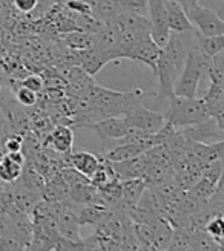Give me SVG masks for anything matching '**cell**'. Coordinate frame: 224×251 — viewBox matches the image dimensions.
<instances>
[{
    "mask_svg": "<svg viewBox=\"0 0 224 251\" xmlns=\"http://www.w3.org/2000/svg\"><path fill=\"white\" fill-rule=\"evenodd\" d=\"M210 60L212 58L207 57L201 49L198 48V45L195 43L192 37L183 69L178 75V81L175 83V87H173V95L188 97V98L196 97L198 84H200V81L206 75L209 65H210Z\"/></svg>",
    "mask_w": 224,
    "mask_h": 251,
    "instance_id": "cell-1",
    "label": "cell"
},
{
    "mask_svg": "<svg viewBox=\"0 0 224 251\" xmlns=\"http://www.w3.org/2000/svg\"><path fill=\"white\" fill-rule=\"evenodd\" d=\"M169 100V107L165 112V121L173 129L181 130L186 127L201 124L210 117L203 103V98H188L180 95H172Z\"/></svg>",
    "mask_w": 224,
    "mask_h": 251,
    "instance_id": "cell-2",
    "label": "cell"
},
{
    "mask_svg": "<svg viewBox=\"0 0 224 251\" xmlns=\"http://www.w3.org/2000/svg\"><path fill=\"white\" fill-rule=\"evenodd\" d=\"M192 26L201 35H223L224 22L214 9L206 8L200 3H195L186 9Z\"/></svg>",
    "mask_w": 224,
    "mask_h": 251,
    "instance_id": "cell-3",
    "label": "cell"
},
{
    "mask_svg": "<svg viewBox=\"0 0 224 251\" xmlns=\"http://www.w3.org/2000/svg\"><path fill=\"white\" fill-rule=\"evenodd\" d=\"M126 123L134 129H139L147 133H155L165 126V115L160 112L147 109L143 103L134 106L123 115Z\"/></svg>",
    "mask_w": 224,
    "mask_h": 251,
    "instance_id": "cell-4",
    "label": "cell"
},
{
    "mask_svg": "<svg viewBox=\"0 0 224 251\" xmlns=\"http://www.w3.org/2000/svg\"><path fill=\"white\" fill-rule=\"evenodd\" d=\"M82 205L74 204L71 201H63L61 202V208L57 215V228L61 239L72 241V242H80V224L77 213Z\"/></svg>",
    "mask_w": 224,
    "mask_h": 251,
    "instance_id": "cell-5",
    "label": "cell"
},
{
    "mask_svg": "<svg viewBox=\"0 0 224 251\" xmlns=\"http://www.w3.org/2000/svg\"><path fill=\"white\" fill-rule=\"evenodd\" d=\"M147 19L151 23V37L160 48H163L170 34L165 0H147Z\"/></svg>",
    "mask_w": 224,
    "mask_h": 251,
    "instance_id": "cell-6",
    "label": "cell"
},
{
    "mask_svg": "<svg viewBox=\"0 0 224 251\" xmlns=\"http://www.w3.org/2000/svg\"><path fill=\"white\" fill-rule=\"evenodd\" d=\"M86 129H91L95 132L103 143V146L108 141H117V140H124L129 132H131V126L126 123L124 117H109L105 120H100L94 124H89Z\"/></svg>",
    "mask_w": 224,
    "mask_h": 251,
    "instance_id": "cell-7",
    "label": "cell"
},
{
    "mask_svg": "<svg viewBox=\"0 0 224 251\" xmlns=\"http://www.w3.org/2000/svg\"><path fill=\"white\" fill-rule=\"evenodd\" d=\"M74 132L68 124H57L48 133L43 141V147L51 149L58 155H68L72 152Z\"/></svg>",
    "mask_w": 224,
    "mask_h": 251,
    "instance_id": "cell-8",
    "label": "cell"
},
{
    "mask_svg": "<svg viewBox=\"0 0 224 251\" xmlns=\"http://www.w3.org/2000/svg\"><path fill=\"white\" fill-rule=\"evenodd\" d=\"M203 103L209 117L217 123L220 129L224 130V84L210 83L206 95L203 97Z\"/></svg>",
    "mask_w": 224,
    "mask_h": 251,
    "instance_id": "cell-9",
    "label": "cell"
},
{
    "mask_svg": "<svg viewBox=\"0 0 224 251\" xmlns=\"http://www.w3.org/2000/svg\"><path fill=\"white\" fill-rule=\"evenodd\" d=\"M100 166V156L86 150H77L68 155H63V167H72L84 176L91 178L92 173Z\"/></svg>",
    "mask_w": 224,
    "mask_h": 251,
    "instance_id": "cell-10",
    "label": "cell"
},
{
    "mask_svg": "<svg viewBox=\"0 0 224 251\" xmlns=\"http://www.w3.org/2000/svg\"><path fill=\"white\" fill-rule=\"evenodd\" d=\"M160 49L161 48L152 40V37L146 35L131 49L128 60L143 63V65L151 68L152 72H155V63H157V58L160 54Z\"/></svg>",
    "mask_w": 224,
    "mask_h": 251,
    "instance_id": "cell-11",
    "label": "cell"
},
{
    "mask_svg": "<svg viewBox=\"0 0 224 251\" xmlns=\"http://www.w3.org/2000/svg\"><path fill=\"white\" fill-rule=\"evenodd\" d=\"M112 169L115 172V176L118 181L124 179H134V178H143V175L149 166V161L144 153L126 159L120 162H111Z\"/></svg>",
    "mask_w": 224,
    "mask_h": 251,
    "instance_id": "cell-12",
    "label": "cell"
},
{
    "mask_svg": "<svg viewBox=\"0 0 224 251\" xmlns=\"http://www.w3.org/2000/svg\"><path fill=\"white\" fill-rule=\"evenodd\" d=\"M165 6L168 12V23L170 32H192L194 26L186 14V9L173 0H165Z\"/></svg>",
    "mask_w": 224,
    "mask_h": 251,
    "instance_id": "cell-13",
    "label": "cell"
},
{
    "mask_svg": "<svg viewBox=\"0 0 224 251\" xmlns=\"http://www.w3.org/2000/svg\"><path fill=\"white\" fill-rule=\"evenodd\" d=\"M8 187H9V202L16 204L27 215H31L32 208L42 199V195L16 184H8Z\"/></svg>",
    "mask_w": 224,
    "mask_h": 251,
    "instance_id": "cell-14",
    "label": "cell"
},
{
    "mask_svg": "<svg viewBox=\"0 0 224 251\" xmlns=\"http://www.w3.org/2000/svg\"><path fill=\"white\" fill-rule=\"evenodd\" d=\"M69 198V185L63 179V176L56 173L53 178L45 181L43 190H42V199L46 202H63Z\"/></svg>",
    "mask_w": 224,
    "mask_h": 251,
    "instance_id": "cell-15",
    "label": "cell"
},
{
    "mask_svg": "<svg viewBox=\"0 0 224 251\" xmlns=\"http://www.w3.org/2000/svg\"><path fill=\"white\" fill-rule=\"evenodd\" d=\"M68 199L71 201V202L79 204V205H89V204L103 205L100 193H98V188L94 187L91 182H88V184H80V185H76V187H71L69 188V198Z\"/></svg>",
    "mask_w": 224,
    "mask_h": 251,
    "instance_id": "cell-16",
    "label": "cell"
},
{
    "mask_svg": "<svg viewBox=\"0 0 224 251\" xmlns=\"http://www.w3.org/2000/svg\"><path fill=\"white\" fill-rule=\"evenodd\" d=\"M77 57H79V63L82 65V69L88 75H91V77H94L98 71L109 63L106 57L95 51L92 46L88 49H83V51H77Z\"/></svg>",
    "mask_w": 224,
    "mask_h": 251,
    "instance_id": "cell-17",
    "label": "cell"
},
{
    "mask_svg": "<svg viewBox=\"0 0 224 251\" xmlns=\"http://www.w3.org/2000/svg\"><path fill=\"white\" fill-rule=\"evenodd\" d=\"M146 152V149L139 143H123L117 147H112L103 153V158L109 162H120L135 158Z\"/></svg>",
    "mask_w": 224,
    "mask_h": 251,
    "instance_id": "cell-18",
    "label": "cell"
},
{
    "mask_svg": "<svg viewBox=\"0 0 224 251\" xmlns=\"http://www.w3.org/2000/svg\"><path fill=\"white\" fill-rule=\"evenodd\" d=\"M192 37L198 48L207 55V57H215L220 52H223L224 49V34L223 35H201L200 32H196L194 29Z\"/></svg>",
    "mask_w": 224,
    "mask_h": 251,
    "instance_id": "cell-19",
    "label": "cell"
},
{
    "mask_svg": "<svg viewBox=\"0 0 224 251\" xmlns=\"http://www.w3.org/2000/svg\"><path fill=\"white\" fill-rule=\"evenodd\" d=\"M108 213H109V208H106L103 205H97V204L82 205L77 213L80 227L82 225H94L95 227V225H98L106 218Z\"/></svg>",
    "mask_w": 224,
    "mask_h": 251,
    "instance_id": "cell-20",
    "label": "cell"
},
{
    "mask_svg": "<svg viewBox=\"0 0 224 251\" xmlns=\"http://www.w3.org/2000/svg\"><path fill=\"white\" fill-rule=\"evenodd\" d=\"M146 184L143 178H134V179H124L121 181V198L126 202L137 205L141 193L144 192Z\"/></svg>",
    "mask_w": 224,
    "mask_h": 251,
    "instance_id": "cell-21",
    "label": "cell"
},
{
    "mask_svg": "<svg viewBox=\"0 0 224 251\" xmlns=\"http://www.w3.org/2000/svg\"><path fill=\"white\" fill-rule=\"evenodd\" d=\"M23 166L16 162L12 158H9L6 153L0 159V182L3 184H12L16 182L20 176Z\"/></svg>",
    "mask_w": 224,
    "mask_h": 251,
    "instance_id": "cell-22",
    "label": "cell"
},
{
    "mask_svg": "<svg viewBox=\"0 0 224 251\" xmlns=\"http://www.w3.org/2000/svg\"><path fill=\"white\" fill-rule=\"evenodd\" d=\"M98 193H100L103 205L106 208H112L121 199V181H109L108 184L98 187Z\"/></svg>",
    "mask_w": 224,
    "mask_h": 251,
    "instance_id": "cell-23",
    "label": "cell"
},
{
    "mask_svg": "<svg viewBox=\"0 0 224 251\" xmlns=\"http://www.w3.org/2000/svg\"><path fill=\"white\" fill-rule=\"evenodd\" d=\"M194 251H220L223 250V245L218 244L214 237H210L204 230L192 233L191 247Z\"/></svg>",
    "mask_w": 224,
    "mask_h": 251,
    "instance_id": "cell-24",
    "label": "cell"
},
{
    "mask_svg": "<svg viewBox=\"0 0 224 251\" xmlns=\"http://www.w3.org/2000/svg\"><path fill=\"white\" fill-rule=\"evenodd\" d=\"M215 187H217V184H212V182H209L204 178H200L191 188H188L186 192H188L191 196H194L195 199L201 201L203 204H206L207 201H209V198L214 195Z\"/></svg>",
    "mask_w": 224,
    "mask_h": 251,
    "instance_id": "cell-25",
    "label": "cell"
},
{
    "mask_svg": "<svg viewBox=\"0 0 224 251\" xmlns=\"http://www.w3.org/2000/svg\"><path fill=\"white\" fill-rule=\"evenodd\" d=\"M12 86V97H14L16 101L23 106V107H32L39 101V95H37L34 91L28 89V87H23L16 84V81L11 83Z\"/></svg>",
    "mask_w": 224,
    "mask_h": 251,
    "instance_id": "cell-26",
    "label": "cell"
},
{
    "mask_svg": "<svg viewBox=\"0 0 224 251\" xmlns=\"http://www.w3.org/2000/svg\"><path fill=\"white\" fill-rule=\"evenodd\" d=\"M192 233L186 228H173L168 251H186L191 247Z\"/></svg>",
    "mask_w": 224,
    "mask_h": 251,
    "instance_id": "cell-27",
    "label": "cell"
},
{
    "mask_svg": "<svg viewBox=\"0 0 224 251\" xmlns=\"http://www.w3.org/2000/svg\"><path fill=\"white\" fill-rule=\"evenodd\" d=\"M206 75L209 77L210 83L224 84V57H223V52H220L218 55L212 57Z\"/></svg>",
    "mask_w": 224,
    "mask_h": 251,
    "instance_id": "cell-28",
    "label": "cell"
},
{
    "mask_svg": "<svg viewBox=\"0 0 224 251\" xmlns=\"http://www.w3.org/2000/svg\"><path fill=\"white\" fill-rule=\"evenodd\" d=\"M66 45L72 51H83V49H88L92 46V35L83 31H76L72 34H68Z\"/></svg>",
    "mask_w": 224,
    "mask_h": 251,
    "instance_id": "cell-29",
    "label": "cell"
},
{
    "mask_svg": "<svg viewBox=\"0 0 224 251\" xmlns=\"http://www.w3.org/2000/svg\"><path fill=\"white\" fill-rule=\"evenodd\" d=\"M201 178L207 179L212 184H218L223 179V159H217L206 164L201 169Z\"/></svg>",
    "mask_w": 224,
    "mask_h": 251,
    "instance_id": "cell-30",
    "label": "cell"
},
{
    "mask_svg": "<svg viewBox=\"0 0 224 251\" xmlns=\"http://www.w3.org/2000/svg\"><path fill=\"white\" fill-rule=\"evenodd\" d=\"M204 231L210 236L214 237V239L223 245V234H224V224H223V215H217L210 219L206 227H204Z\"/></svg>",
    "mask_w": 224,
    "mask_h": 251,
    "instance_id": "cell-31",
    "label": "cell"
},
{
    "mask_svg": "<svg viewBox=\"0 0 224 251\" xmlns=\"http://www.w3.org/2000/svg\"><path fill=\"white\" fill-rule=\"evenodd\" d=\"M22 146H23V135L20 133H16V132H11V133H6L3 141H2V147L5 150V153H9V152H20L22 150Z\"/></svg>",
    "mask_w": 224,
    "mask_h": 251,
    "instance_id": "cell-32",
    "label": "cell"
},
{
    "mask_svg": "<svg viewBox=\"0 0 224 251\" xmlns=\"http://www.w3.org/2000/svg\"><path fill=\"white\" fill-rule=\"evenodd\" d=\"M16 84L23 86V87H28V89L34 91L35 94H40L45 89L43 78L39 77V75H27V77L16 80Z\"/></svg>",
    "mask_w": 224,
    "mask_h": 251,
    "instance_id": "cell-33",
    "label": "cell"
},
{
    "mask_svg": "<svg viewBox=\"0 0 224 251\" xmlns=\"http://www.w3.org/2000/svg\"><path fill=\"white\" fill-rule=\"evenodd\" d=\"M25 244L11 234L0 236V251H23Z\"/></svg>",
    "mask_w": 224,
    "mask_h": 251,
    "instance_id": "cell-34",
    "label": "cell"
},
{
    "mask_svg": "<svg viewBox=\"0 0 224 251\" xmlns=\"http://www.w3.org/2000/svg\"><path fill=\"white\" fill-rule=\"evenodd\" d=\"M118 5L121 11H132L144 14L147 9V0H118Z\"/></svg>",
    "mask_w": 224,
    "mask_h": 251,
    "instance_id": "cell-35",
    "label": "cell"
},
{
    "mask_svg": "<svg viewBox=\"0 0 224 251\" xmlns=\"http://www.w3.org/2000/svg\"><path fill=\"white\" fill-rule=\"evenodd\" d=\"M66 8L72 12H77L79 16H89L92 14V5L84 2V0H68Z\"/></svg>",
    "mask_w": 224,
    "mask_h": 251,
    "instance_id": "cell-36",
    "label": "cell"
},
{
    "mask_svg": "<svg viewBox=\"0 0 224 251\" xmlns=\"http://www.w3.org/2000/svg\"><path fill=\"white\" fill-rule=\"evenodd\" d=\"M12 6L22 14H31V12L40 5V0H11Z\"/></svg>",
    "mask_w": 224,
    "mask_h": 251,
    "instance_id": "cell-37",
    "label": "cell"
},
{
    "mask_svg": "<svg viewBox=\"0 0 224 251\" xmlns=\"http://www.w3.org/2000/svg\"><path fill=\"white\" fill-rule=\"evenodd\" d=\"M82 251H105L98 242L97 236L92 234L88 239H82Z\"/></svg>",
    "mask_w": 224,
    "mask_h": 251,
    "instance_id": "cell-38",
    "label": "cell"
},
{
    "mask_svg": "<svg viewBox=\"0 0 224 251\" xmlns=\"http://www.w3.org/2000/svg\"><path fill=\"white\" fill-rule=\"evenodd\" d=\"M8 133V129H6V121H5V117L2 114V109H0V147H2V141L5 135Z\"/></svg>",
    "mask_w": 224,
    "mask_h": 251,
    "instance_id": "cell-39",
    "label": "cell"
},
{
    "mask_svg": "<svg viewBox=\"0 0 224 251\" xmlns=\"http://www.w3.org/2000/svg\"><path fill=\"white\" fill-rule=\"evenodd\" d=\"M23 251H48V250H45V248H40V247H37V245H34V244H27L25 245V250Z\"/></svg>",
    "mask_w": 224,
    "mask_h": 251,
    "instance_id": "cell-40",
    "label": "cell"
},
{
    "mask_svg": "<svg viewBox=\"0 0 224 251\" xmlns=\"http://www.w3.org/2000/svg\"><path fill=\"white\" fill-rule=\"evenodd\" d=\"M173 2L180 3L184 9H188V5H189V0H173Z\"/></svg>",
    "mask_w": 224,
    "mask_h": 251,
    "instance_id": "cell-41",
    "label": "cell"
},
{
    "mask_svg": "<svg viewBox=\"0 0 224 251\" xmlns=\"http://www.w3.org/2000/svg\"><path fill=\"white\" fill-rule=\"evenodd\" d=\"M195 3H198V0H189V5H188V8H189V6H192V5H195Z\"/></svg>",
    "mask_w": 224,
    "mask_h": 251,
    "instance_id": "cell-42",
    "label": "cell"
}]
</instances>
